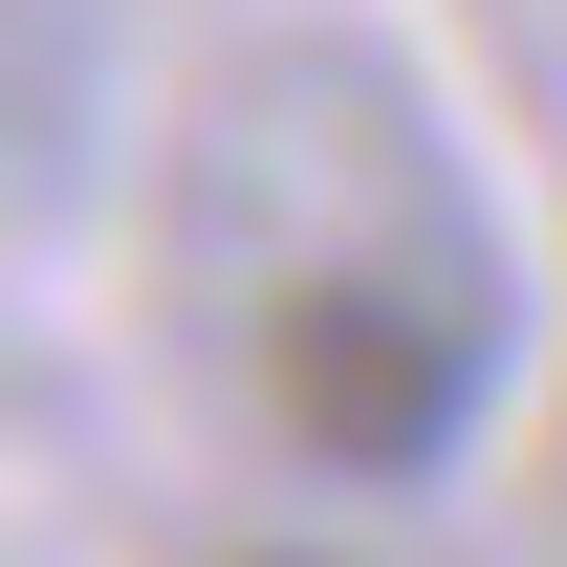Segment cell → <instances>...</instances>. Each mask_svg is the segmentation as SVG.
<instances>
[{
  "instance_id": "6da1fadb",
  "label": "cell",
  "mask_w": 567,
  "mask_h": 567,
  "mask_svg": "<svg viewBox=\"0 0 567 567\" xmlns=\"http://www.w3.org/2000/svg\"><path fill=\"white\" fill-rule=\"evenodd\" d=\"M502 393V306L481 284H415V262H328L262 306V415L284 458H328V481H436Z\"/></svg>"
}]
</instances>
